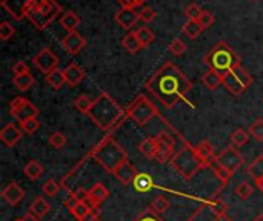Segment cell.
Instances as JSON below:
<instances>
[{
  "label": "cell",
  "mask_w": 263,
  "mask_h": 221,
  "mask_svg": "<svg viewBox=\"0 0 263 221\" xmlns=\"http://www.w3.org/2000/svg\"><path fill=\"white\" fill-rule=\"evenodd\" d=\"M62 12V6L55 0H31L26 17L37 31L46 29Z\"/></svg>",
  "instance_id": "5b68a950"
},
{
  "label": "cell",
  "mask_w": 263,
  "mask_h": 221,
  "mask_svg": "<svg viewBox=\"0 0 263 221\" xmlns=\"http://www.w3.org/2000/svg\"><path fill=\"white\" fill-rule=\"evenodd\" d=\"M97 215H99V209H91V212L85 217L83 221H96L97 220Z\"/></svg>",
  "instance_id": "db71d44e"
},
{
  "label": "cell",
  "mask_w": 263,
  "mask_h": 221,
  "mask_svg": "<svg viewBox=\"0 0 263 221\" xmlns=\"http://www.w3.org/2000/svg\"><path fill=\"white\" fill-rule=\"evenodd\" d=\"M253 221H263V214H260L259 217H256V218H254Z\"/></svg>",
  "instance_id": "680465c9"
},
{
  "label": "cell",
  "mask_w": 263,
  "mask_h": 221,
  "mask_svg": "<svg viewBox=\"0 0 263 221\" xmlns=\"http://www.w3.org/2000/svg\"><path fill=\"white\" fill-rule=\"evenodd\" d=\"M182 31H183V34H185L188 38L196 40V38L200 35V32L203 31V28L200 26V23H199L197 20H188V22L182 26Z\"/></svg>",
  "instance_id": "4dcf8cb0"
},
{
  "label": "cell",
  "mask_w": 263,
  "mask_h": 221,
  "mask_svg": "<svg viewBox=\"0 0 263 221\" xmlns=\"http://www.w3.org/2000/svg\"><path fill=\"white\" fill-rule=\"evenodd\" d=\"M92 103H94V100L89 98L88 95H79V97L74 100V108H76L79 112H82V114H88L89 109H91V106H92Z\"/></svg>",
  "instance_id": "e575fe53"
},
{
  "label": "cell",
  "mask_w": 263,
  "mask_h": 221,
  "mask_svg": "<svg viewBox=\"0 0 263 221\" xmlns=\"http://www.w3.org/2000/svg\"><path fill=\"white\" fill-rule=\"evenodd\" d=\"M256 185H257V188L263 192V177L262 178H259V180H256Z\"/></svg>",
  "instance_id": "6f0895ef"
},
{
  "label": "cell",
  "mask_w": 263,
  "mask_h": 221,
  "mask_svg": "<svg viewBox=\"0 0 263 221\" xmlns=\"http://www.w3.org/2000/svg\"><path fill=\"white\" fill-rule=\"evenodd\" d=\"M2 197H3V200H5L8 205H11V206H17V205L23 200V197H25V191H23V189H22L15 182H12V183H9V185L3 189Z\"/></svg>",
  "instance_id": "d6986e66"
},
{
  "label": "cell",
  "mask_w": 263,
  "mask_h": 221,
  "mask_svg": "<svg viewBox=\"0 0 263 221\" xmlns=\"http://www.w3.org/2000/svg\"><path fill=\"white\" fill-rule=\"evenodd\" d=\"M145 88L166 108L171 109L179 102L186 100L193 83L190 78L171 62H166L153 77L145 83Z\"/></svg>",
  "instance_id": "6da1fadb"
},
{
  "label": "cell",
  "mask_w": 263,
  "mask_h": 221,
  "mask_svg": "<svg viewBox=\"0 0 263 221\" xmlns=\"http://www.w3.org/2000/svg\"><path fill=\"white\" fill-rule=\"evenodd\" d=\"M253 2H254V0H253Z\"/></svg>",
  "instance_id": "6125c7cd"
},
{
  "label": "cell",
  "mask_w": 263,
  "mask_h": 221,
  "mask_svg": "<svg viewBox=\"0 0 263 221\" xmlns=\"http://www.w3.org/2000/svg\"><path fill=\"white\" fill-rule=\"evenodd\" d=\"M32 62H34V66L39 71H42L45 75H48L49 72H52L59 66V57L49 48H43L40 52H37L34 55Z\"/></svg>",
  "instance_id": "7c38bea8"
},
{
  "label": "cell",
  "mask_w": 263,
  "mask_h": 221,
  "mask_svg": "<svg viewBox=\"0 0 263 221\" xmlns=\"http://www.w3.org/2000/svg\"><path fill=\"white\" fill-rule=\"evenodd\" d=\"M149 209H151L154 214L162 215V214H165V212L170 209V202H168L165 197H157V198L151 203Z\"/></svg>",
  "instance_id": "8d00e7d4"
},
{
  "label": "cell",
  "mask_w": 263,
  "mask_h": 221,
  "mask_svg": "<svg viewBox=\"0 0 263 221\" xmlns=\"http://www.w3.org/2000/svg\"><path fill=\"white\" fill-rule=\"evenodd\" d=\"M69 212H71V215H72L77 221H83L85 220V217L91 212V208L86 206L85 203H79V205H77L76 208H72Z\"/></svg>",
  "instance_id": "ab89813d"
},
{
  "label": "cell",
  "mask_w": 263,
  "mask_h": 221,
  "mask_svg": "<svg viewBox=\"0 0 263 221\" xmlns=\"http://www.w3.org/2000/svg\"><path fill=\"white\" fill-rule=\"evenodd\" d=\"M23 220L25 221H40V218H39V217H35V215H32L31 212H28V214L23 217Z\"/></svg>",
  "instance_id": "9f6ffc18"
},
{
  "label": "cell",
  "mask_w": 263,
  "mask_h": 221,
  "mask_svg": "<svg viewBox=\"0 0 263 221\" xmlns=\"http://www.w3.org/2000/svg\"><path fill=\"white\" fill-rule=\"evenodd\" d=\"M62 46H63V49L68 54L76 55V54H79L86 46V38L82 34L76 32V31L74 32H68L63 37V40H62Z\"/></svg>",
  "instance_id": "5bb4252c"
},
{
  "label": "cell",
  "mask_w": 263,
  "mask_h": 221,
  "mask_svg": "<svg viewBox=\"0 0 263 221\" xmlns=\"http://www.w3.org/2000/svg\"><path fill=\"white\" fill-rule=\"evenodd\" d=\"M29 2L31 0H2V6L12 18L22 20L28 14Z\"/></svg>",
  "instance_id": "4fadbf2b"
},
{
  "label": "cell",
  "mask_w": 263,
  "mask_h": 221,
  "mask_svg": "<svg viewBox=\"0 0 263 221\" xmlns=\"http://www.w3.org/2000/svg\"><path fill=\"white\" fill-rule=\"evenodd\" d=\"M14 34H15L14 26H12L8 20H3L2 25H0V38H2L3 42H6V40H9Z\"/></svg>",
  "instance_id": "7bdbcfd3"
},
{
  "label": "cell",
  "mask_w": 263,
  "mask_h": 221,
  "mask_svg": "<svg viewBox=\"0 0 263 221\" xmlns=\"http://www.w3.org/2000/svg\"><path fill=\"white\" fill-rule=\"evenodd\" d=\"M196 152L200 158V162L203 163L205 169L206 168H213L216 165V158L217 155L214 154V148L210 143V140H202L197 146H196Z\"/></svg>",
  "instance_id": "2e32d148"
},
{
  "label": "cell",
  "mask_w": 263,
  "mask_h": 221,
  "mask_svg": "<svg viewBox=\"0 0 263 221\" xmlns=\"http://www.w3.org/2000/svg\"><path fill=\"white\" fill-rule=\"evenodd\" d=\"M137 175H139V172H137L136 166H134L129 160H126L125 163H122V165L116 169V172H114V177H116L123 186L133 185V182L136 180Z\"/></svg>",
  "instance_id": "e0dca14e"
},
{
  "label": "cell",
  "mask_w": 263,
  "mask_h": 221,
  "mask_svg": "<svg viewBox=\"0 0 263 221\" xmlns=\"http://www.w3.org/2000/svg\"><path fill=\"white\" fill-rule=\"evenodd\" d=\"M253 194H254V188H253L248 182H242V183H239L237 188H236V195H237L240 200H248V198L253 197Z\"/></svg>",
  "instance_id": "d590c367"
},
{
  "label": "cell",
  "mask_w": 263,
  "mask_h": 221,
  "mask_svg": "<svg viewBox=\"0 0 263 221\" xmlns=\"http://www.w3.org/2000/svg\"><path fill=\"white\" fill-rule=\"evenodd\" d=\"M14 221H25L23 218H17V220H14Z\"/></svg>",
  "instance_id": "94428289"
},
{
  "label": "cell",
  "mask_w": 263,
  "mask_h": 221,
  "mask_svg": "<svg viewBox=\"0 0 263 221\" xmlns=\"http://www.w3.org/2000/svg\"><path fill=\"white\" fill-rule=\"evenodd\" d=\"M154 138H156V143H157L156 162H159V163L170 162L174 157V149H176V142H174L173 135H170L168 132H160Z\"/></svg>",
  "instance_id": "8fae6325"
},
{
  "label": "cell",
  "mask_w": 263,
  "mask_h": 221,
  "mask_svg": "<svg viewBox=\"0 0 263 221\" xmlns=\"http://www.w3.org/2000/svg\"><path fill=\"white\" fill-rule=\"evenodd\" d=\"M214 221H233L227 214H219V215H216V218Z\"/></svg>",
  "instance_id": "11a10c76"
},
{
  "label": "cell",
  "mask_w": 263,
  "mask_h": 221,
  "mask_svg": "<svg viewBox=\"0 0 263 221\" xmlns=\"http://www.w3.org/2000/svg\"><path fill=\"white\" fill-rule=\"evenodd\" d=\"M117 2L122 5V8H133V9H136L137 6H140V3L137 0H117Z\"/></svg>",
  "instance_id": "816d5d0a"
},
{
  "label": "cell",
  "mask_w": 263,
  "mask_h": 221,
  "mask_svg": "<svg viewBox=\"0 0 263 221\" xmlns=\"http://www.w3.org/2000/svg\"><path fill=\"white\" fill-rule=\"evenodd\" d=\"M12 72H14V75H20V74H26V72H29V66L25 63V62H17L14 66H12Z\"/></svg>",
  "instance_id": "f907efd6"
},
{
  "label": "cell",
  "mask_w": 263,
  "mask_h": 221,
  "mask_svg": "<svg viewBox=\"0 0 263 221\" xmlns=\"http://www.w3.org/2000/svg\"><path fill=\"white\" fill-rule=\"evenodd\" d=\"M205 65L210 69H214L220 74L236 68L240 65V57L239 54L227 43V42H219L214 45L206 54H205Z\"/></svg>",
  "instance_id": "277c9868"
},
{
  "label": "cell",
  "mask_w": 263,
  "mask_h": 221,
  "mask_svg": "<svg viewBox=\"0 0 263 221\" xmlns=\"http://www.w3.org/2000/svg\"><path fill=\"white\" fill-rule=\"evenodd\" d=\"M250 135L256 140V142H263V118H257L253 122V125L250 126Z\"/></svg>",
  "instance_id": "f35d334b"
},
{
  "label": "cell",
  "mask_w": 263,
  "mask_h": 221,
  "mask_svg": "<svg viewBox=\"0 0 263 221\" xmlns=\"http://www.w3.org/2000/svg\"><path fill=\"white\" fill-rule=\"evenodd\" d=\"M213 169H214V174H216V177L222 182V185H225V183H228V180L233 177V174L231 172H228L225 168H220V166H217V165H214L213 166Z\"/></svg>",
  "instance_id": "7dc6e473"
},
{
  "label": "cell",
  "mask_w": 263,
  "mask_h": 221,
  "mask_svg": "<svg viewBox=\"0 0 263 221\" xmlns=\"http://www.w3.org/2000/svg\"><path fill=\"white\" fill-rule=\"evenodd\" d=\"M49 209H51L49 203H48L45 198H42V197H37V198L31 203V206H29V212H31L32 215L39 217V218L45 217V215L49 212Z\"/></svg>",
  "instance_id": "4316f807"
},
{
  "label": "cell",
  "mask_w": 263,
  "mask_h": 221,
  "mask_svg": "<svg viewBox=\"0 0 263 221\" xmlns=\"http://www.w3.org/2000/svg\"><path fill=\"white\" fill-rule=\"evenodd\" d=\"M133 186L137 192H148L154 188V183L148 174H139L136 177V180L133 182Z\"/></svg>",
  "instance_id": "f1b7e54d"
},
{
  "label": "cell",
  "mask_w": 263,
  "mask_h": 221,
  "mask_svg": "<svg viewBox=\"0 0 263 221\" xmlns=\"http://www.w3.org/2000/svg\"><path fill=\"white\" fill-rule=\"evenodd\" d=\"M23 137V131L20 128H17L15 125L12 123H8L2 132H0V140L8 146V148H12L14 145H17L20 142V138Z\"/></svg>",
  "instance_id": "ac0fdd59"
},
{
  "label": "cell",
  "mask_w": 263,
  "mask_h": 221,
  "mask_svg": "<svg viewBox=\"0 0 263 221\" xmlns=\"http://www.w3.org/2000/svg\"><path fill=\"white\" fill-rule=\"evenodd\" d=\"M108 195H109V192H108V189H106L102 183H96V185L89 189V197H91V200L94 202V205H96L97 208H99L103 202H106Z\"/></svg>",
  "instance_id": "7402d4cb"
},
{
  "label": "cell",
  "mask_w": 263,
  "mask_h": 221,
  "mask_svg": "<svg viewBox=\"0 0 263 221\" xmlns=\"http://www.w3.org/2000/svg\"><path fill=\"white\" fill-rule=\"evenodd\" d=\"M91 122L105 132H112L120 128L126 120V111L106 92H102L92 103L89 112L86 114Z\"/></svg>",
  "instance_id": "7a4b0ae2"
},
{
  "label": "cell",
  "mask_w": 263,
  "mask_h": 221,
  "mask_svg": "<svg viewBox=\"0 0 263 221\" xmlns=\"http://www.w3.org/2000/svg\"><path fill=\"white\" fill-rule=\"evenodd\" d=\"M60 25L68 31V32H74L76 28L80 25V18L76 12L72 11H66L62 17H60Z\"/></svg>",
  "instance_id": "83f0119b"
},
{
  "label": "cell",
  "mask_w": 263,
  "mask_h": 221,
  "mask_svg": "<svg viewBox=\"0 0 263 221\" xmlns=\"http://www.w3.org/2000/svg\"><path fill=\"white\" fill-rule=\"evenodd\" d=\"M168 49H170V52L173 54V55H182V54H185V51L188 49L186 48V45L180 40V38H174L171 43H170V46H168Z\"/></svg>",
  "instance_id": "ee69618b"
},
{
  "label": "cell",
  "mask_w": 263,
  "mask_h": 221,
  "mask_svg": "<svg viewBox=\"0 0 263 221\" xmlns=\"http://www.w3.org/2000/svg\"><path fill=\"white\" fill-rule=\"evenodd\" d=\"M42 191H43V194H45V195H48V197H55V195L59 194V191H60V185H59L55 180L49 178V180H46V182H45V185H43Z\"/></svg>",
  "instance_id": "60d3db41"
},
{
  "label": "cell",
  "mask_w": 263,
  "mask_h": 221,
  "mask_svg": "<svg viewBox=\"0 0 263 221\" xmlns=\"http://www.w3.org/2000/svg\"><path fill=\"white\" fill-rule=\"evenodd\" d=\"M126 111V115L137 125V126H145L148 122H151L156 115H159V111L157 108L153 105V102L143 95V94H139L131 103L129 106L125 109Z\"/></svg>",
  "instance_id": "52a82bcc"
},
{
  "label": "cell",
  "mask_w": 263,
  "mask_h": 221,
  "mask_svg": "<svg viewBox=\"0 0 263 221\" xmlns=\"http://www.w3.org/2000/svg\"><path fill=\"white\" fill-rule=\"evenodd\" d=\"M253 82L254 80H253L251 74L242 65L222 74V85L236 97L242 95L253 85Z\"/></svg>",
  "instance_id": "ba28073f"
},
{
  "label": "cell",
  "mask_w": 263,
  "mask_h": 221,
  "mask_svg": "<svg viewBox=\"0 0 263 221\" xmlns=\"http://www.w3.org/2000/svg\"><path fill=\"white\" fill-rule=\"evenodd\" d=\"M202 82L210 91H216L222 85V74L214 69H208V72L202 77Z\"/></svg>",
  "instance_id": "cb8c5ba5"
},
{
  "label": "cell",
  "mask_w": 263,
  "mask_h": 221,
  "mask_svg": "<svg viewBox=\"0 0 263 221\" xmlns=\"http://www.w3.org/2000/svg\"><path fill=\"white\" fill-rule=\"evenodd\" d=\"M65 78H66V83L69 86H77L83 78H85V71L82 66H79L77 63H69L65 69Z\"/></svg>",
  "instance_id": "ffe728a7"
},
{
  "label": "cell",
  "mask_w": 263,
  "mask_h": 221,
  "mask_svg": "<svg viewBox=\"0 0 263 221\" xmlns=\"http://www.w3.org/2000/svg\"><path fill=\"white\" fill-rule=\"evenodd\" d=\"M250 137H251V135H250V132H248V131H245V129L239 128V129H236V131L231 134L230 140H231L233 146L240 148V146H245V145L250 142Z\"/></svg>",
  "instance_id": "1f68e13d"
},
{
  "label": "cell",
  "mask_w": 263,
  "mask_h": 221,
  "mask_svg": "<svg viewBox=\"0 0 263 221\" xmlns=\"http://www.w3.org/2000/svg\"><path fill=\"white\" fill-rule=\"evenodd\" d=\"M43 166L40 165V163H37L35 160H31V162H28L25 166H23V174L29 178V180H32V182H35V180H39L42 175H43Z\"/></svg>",
  "instance_id": "484cf974"
},
{
  "label": "cell",
  "mask_w": 263,
  "mask_h": 221,
  "mask_svg": "<svg viewBox=\"0 0 263 221\" xmlns=\"http://www.w3.org/2000/svg\"><path fill=\"white\" fill-rule=\"evenodd\" d=\"M202 11H203V9H202L197 3H191V5H188V6H186V9H185V15L188 17V20H199V17H200Z\"/></svg>",
  "instance_id": "bcb514c9"
},
{
  "label": "cell",
  "mask_w": 263,
  "mask_h": 221,
  "mask_svg": "<svg viewBox=\"0 0 263 221\" xmlns=\"http://www.w3.org/2000/svg\"><path fill=\"white\" fill-rule=\"evenodd\" d=\"M45 82L52 88V89H60L65 83H66V78H65V72L62 69H54L52 72H49L48 75H45Z\"/></svg>",
  "instance_id": "603a6c76"
},
{
  "label": "cell",
  "mask_w": 263,
  "mask_h": 221,
  "mask_svg": "<svg viewBox=\"0 0 263 221\" xmlns=\"http://www.w3.org/2000/svg\"><path fill=\"white\" fill-rule=\"evenodd\" d=\"M12 83H14V86H15L18 91L25 92V91H28V89L34 85V77L31 75V72L20 74V75H14V77H12Z\"/></svg>",
  "instance_id": "f546056e"
},
{
  "label": "cell",
  "mask_w": 263,
  "mask_h": 221,
  "mask_svg": "<svg viewBox=\"0 0 263 221\" xmlns=\"http://www.w3.org/2000/svg\"><path fill=\"white\" fill-rule=\"evenodd\" d=\"M197 22L200 23V26H202L203 29H206V28H210V26H213V25H214L216 17L213 15V12H210V11H205V9H203Z\"/></svg>",
  "instance_id": "f6af8a7d"
},
{
  "label": "cell",
  "mask_w": 263,
  "mask_h": 221,
  "mask_svg": "<svg viewBox=\"0 0 263 221\" xmlns=\"http://www.w3.org/2000/svg\"><path fill=\"white\" fill-rule=\"evenodd\" d=\"M122 46H123L129 54H137V52L143 48L136 32H128V34L123 37V40H122Z\"/></svg>",
  "instance_id": "44dd1931"
},
{
  "label": "cell",
  "mask_w": 263,
  "mask_h": 221,
  "mask_svg": "<svg viewBox=\"0 0 263 221\" xmlns=\"http://www.w3.org/2000/svg\"><path fill=\"white\" fill-rule=\"evenodd\" d=\"M139 20H140V11L133 9V8H122L116 14V22L123 29H131Z\"/></svg>",
  "instance_id": "9a60e30c"
},
{
  "label": "cell",
  "mask_w": 263,
  "mask_h": 221,
  "mask_svg": "<svg viewBox=\"0 0 263 221\" xmlns=\"http://www.w3.org/2000/svg\"><path fill=\"white\" fill-rule=\"evenodd\" d=\"M216 165L220 168H225L228 172H231L233 175L242 168L243 165V157L242 154L236 149V146H228L225 148L216 158Z\"/></svg>",
  "instance_id": "30bf717a"
},
{
  "label": "cell",
  "mask_w": 263,
  "mask_h": 221,
  "mask_svg": "<svg viewBox=\"0 0 263 221\" xmlns=\"http://www.w3.org/2000/svg\"><path fill=\"white\" fill-rule=\"evenodd\" d=\"M48 143H49L54 149H62V148L66 145V135H65L63 132L55 131V132H52V134L49 135Z\"/></svg>",
  "instance_id": "74e56055"
},
{
  "label": "cell",
  "mask_w": 263,
  "mask_h": 221,
  "mask_svg": "<svg viewBox=\"0 0 263 221\" xmlns=\"http://www.w3.org/2000/svg\"><path fill=\"white\" fill-rule=\"evenodd\" d=\"M137 2H139V3H140V5H143V3H145V2H146V0H137Z\"/></svg>",
  "instance_id": "91938a15"
},
{
  "label": "cell",
  "mask_w": 263,
  "mask_h": 221,
  "mask_svg": "<svg viewBox=\"0 0 263 221\" xmlns=\"http://www.w3.org/2000/svg\"><path fill=\"white\" fill-rule=\"evenodd\" d=\"M89 157H92L109 174H114L116 169L128 160L126 151L111 135L100 140V143L91 151Z\"/></svg>",
  "instance_id": "3957f363"
},
{
  "label": "cell",
  "mask_w": 263,
  "mask_h": 221,
  "mask_svg": "<svg viewBox=\"0 0 263 221\" xmlns=\"http://www.w3.org/2000/svg\"><path fill=\"white\" fill-rule=\"evenodd\" d=\"M213 208H214L216 215H219V214H225V211H227V205H225L222 200H217V203H216Z\"/></svg>",
  "instance_id": "f5cc1de1"
},
{
  "label": "cell",
  "mask_w": 263,
  "mask_h": 221,
  "mask_svg": "<svg viewBox=\"0 0 263 221\" xmlns=\"http://www.w3.org/2000/svg\"><path fill=\"white\" fill-rule=\"evenodd\" d=\"M136 34H137V37H139V40H140V43H142V46L143 48H146V46H149L153 42H154V32L148 28V26H140L137 31H136Z\"/></svg>",
  "instance_id": "836d02e7"
},
{
  "label": "cell",
  "mask_w": 263,
  "mask_h": 221,
  "mask_svg": "<svg viewBox=\"0 0 263 221\" xmlns=\"http://www.w3.org/2000/svg\"><path fill=\"white\" fill-rule=\"evenodd\" d=\"M139 151L149 160H156L157 157V143H156V138L151 137V138H145L140 145H139Z\"/></svg>",
  "instance_id": "d4e9b609"
},
{
  "label": "cell",
  "mask_w": 263,
  "mask_h": 221,
  "mask_svg": "<svg viewBox=\"0 0 263 221\" xmlns=\"http://www.w3.org/2000/svg\"><path fill=\"white\" fill-rule=\"evenodd\" d=\"M9 114L22 123L29 118H37L39 108L35 105H32L28 98L15 97L9 102Z\"/></svg>",
  "instance_id": "9c48e42d"
},
{
  "label": "cell",
  "mask_w": 263,
  "mask_h": 221,
  "mask_svg": "<svg viewBox=\"0 0 263 221\" xmlns=\"http://www.w3.org/2000/svg\"><path fill=\"white\" fill-rule=\"evenodd\" d=\"M156 18V11L149 6H143L140 9V20L145 22V23H149Z\"/></svg>",
  "instance_id": "c3c4849f"
},
{
  "label": "cell",
  "mask_w": 263,
  "mask_h": 221,
  "mask_svg": "<svg viewBox=\"0 0 263 221\" xmlns=\"http://www.w3.org/2000/svg\"><path fill=\"white\" fill-rule=\"evenodd\" d=\"M170 163L174 168V171L185 180H191L200 169H205L203 163L200 162L196 152V148L191 146L188 142H185L183 148H180V151L174 154Z\"/></svg>",
  "instance_id": "8992f818"
},
{
  "label": "cell",
  "mask_w": 263,
  "mask_h": 221,
  "mask_svg": "<svg viewBox=\"0 0 263 221\" xmlns=\"http://www.w3.org/2000/svg\"><path fill=\"white\" fill-rule=\"evenodd\" d=\"M39 128H40V123H39L37 118H29V120L20 123V129H22L25 134H29V135L34 134V132H37Z\"/></svg>",
  "instance_id": "b9f144b4"
},
{
  "label": "cell",
  "mask_w": 263,
  "mask_h": 221,
  "mask_svg": "<svg viewBox=\"0 0 263 221\" xmlns=\"http://www.w3.org/2000/svg\"><path fill=\"white\" fill-rule=\"evenodd\" d=\"M248 174L254 178V180H259L263 177V155L256 157L250 166H248Z\"/></svg>",
  "instance_id": "d6a6232c"
},
{
  "label": "cell",
  "mask_w": 263,
  "mask_h": 221,
  "mask_svg": "<svg viewBox=\"0 0 263 221\" xmlns=\"http://www.w3.org/2000/svg\"><path fill=\"white\" fill-rule=\"evenodd\" d=\"M136 221H162L159 218V215L157 214H154L151 209H145L139 217H137V220Z\"/></svg>",
  "instance_id": "681fc988"
}]
</instances>
